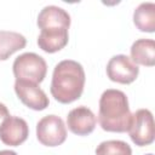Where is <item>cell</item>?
Instances as JSON below:
<instances>
[{"mask_svg":"<svg viewBox=\"0 0 155 155\" xmlns=\"http://www.w3.org/2000/svg\"><path fill=\"white\" fill-rule=\"evenodd\" d=\"M96 122L97 120L93 111L85 105L71 109L67 116L68 128L78 136H87L92 133L96 127Z\"/></svg>","mask_w":155,"mask_h":155,"instance_id":"9c48e42d","label":"cell"},{"mask_svg":"<svg viewBox=\"0 0 155 155\" xmlns=\"http://www.w3.org/2000/svg\"><path fill=\"white\" fill-rule=\"evenodd\" d=\"M29 127L24 119L19 116H8L0 126V140L10 147H18L27 140Z\"/></svg>","mask_w":155,"mask_h":155,"instance_id":"ba28073f","label":"cell"},{"mask_svg":"<svg viewBox=\"0 0 155 155\" xmlns=\"http://www.w3.org/2000/svg\"><path fill=\"white\" fill-rule=\"evenodd\" d=\"M12 70L16 80L29 81L38 85L44 81L46 76L47 64L41 56L34 52H25L15 59Z\"/></svg>","mask_w":155,"mask_h":155,"instance_id":"3957f363","label":"cell"},{"mask_svg":"<svg viewBox=\"0 0 155 155\" xmlns=\"http://www.w3.org/2000/svg\"><path fill=\"white\" fill-rule=\"evenodd\" d=\"M145 155H153V154H145Z\"/></svg>","mask_w":155,"mask_h":155,"instance_id":"ac0fdd59","label":"cell"},{"mask_svg":"<svg viewBox=\"0 0 155 155\" xmlns=\"http://www.w3.org/2000/svg\"><path fill=\"white\" fill-rule=\"evenodd\" d=\"M36 24L40 29H48V28L69 29L70 15L62 7H58L56 5H48L45 6L39 12Z\"/></svg>","mask_w":155,"mask_h":155,"instance_id":"30bf717a","label":"cell"},{"mask_svg":"<svg viewBox=\"0 0 155 155\" xmlns=\"http://www.w3.org/2000/svg\"><path fill=\"white\" fill-rule=\"evenodd\" d=\"M0 155H17V153L13 150H0Z\"/></svg>","mask_w":155,"mask_h":155,"instance_id":"e0dca14e","label":"cell"},{"mask_svg":"<svg viewBox=\"0 0 155 155\" xmlns=\"http://www.w3.org/2000/svg\"><path fill=\"white\" fill-rule=\"evenodd\" d=\"M36 138L46 147H58L67 139L64 121L57 115H46L36 124Z\"/></svg>","mask_w":155,"mask_h":155,"instance_id":"5b68a950","label":"cell"},{"mask_svg":"<svg viewBox=\"0 0 155 155\" xmlns=\"http://www.w3.org/2000/svg\"><path fill=\"white\" fill-rule=\"evenodd\" d=\"M133 23L140 31L154 33L155 30V4L142 2L133 12Z\"/></svg>","mask_w":155,"mask_h":155,"instance_id":"5bb4252c","label":"cell"},{"mask_svg":"<svg viewBox=\"0 0 155 155\" xmlns=\"http://www.w3.org/2000/svg\"><path fill=\"white\" fill-rule=\"evenodd\" d=\"M68 40H69L68 29L64 28L41 29L38 36V46L47 53H54L64 48L65 45L68 44Z\"/></svg>","mask_w":155,"mask_h":155,"instance_id":"8fae6325","label":"cell"},{"mask_svg":"<svg viewBox=\"0 0 155 155\" xmlns=\"http://www.w3.org/2000/svg\"><path fill=\"white\" fill-rule=\"evenodd\" d=\"M130 138L138 147H147L154 142L155 128L153 113L149 109H138L132 114L131 124L127 130Z\"/></svg>","mask_w":155,"mask_h":155,"instance_id":"277c9868","label":"cell"},{"mask_svg":"<svg viewBox=\"0 0 155 155\" xmlns=\"http://www.w3.org/2000/svg\"><path fill=\"white\" fill-rule=\"evenodd\" d=\"M96 155H132L131 147L124 140H104L96 148Z\"/></svg>","mask_w":155,"mask_h":155,"instance_id":"9a60e30c","label":"cell"},{"mask_svg":"<svg viewBox=\"0 0 155 155\" xmlns=\"http://www.w3.org/2000/svg\"><path fill=\"white\" fill-rule=\"evenodd\" d=\"M10 116V113H8V109L7 107L4 104V103H0V126L2 125V122Z\"/></svg>","mask_w":155,"mask_h":155,"instance_id":"2e32d148","label":"cell"},{"mask_svg":"<svg viewBox=\"0 0 155 155\" xmlns=\"http://www.w3.org/2000/svg\"><path fill=\"white\" fill-rule=\"evenodd\" d=\"M131 59L134 64L153 67L155 64V41L138 39L131 46Z\"/></svg>","mask_w":155,"mask_h":155,"instance_id":"7c38bea8","label":"cell"},{"mask_svg":"<svg viewBox=\"0 0 155 155\" xmlns=\"http://www.w3.org/2000/svg\"><path fill=\"white\" fill-rule=\"evenodd\" d=\"M139 74V68L132 62V59L126 54L113 56L107 64V75L108 78L119 84H131L133 82Z\"/></svg>","mask_w":155,"mask_h":155,"instance_id":"8992f818","label":"cell"},{"mask_svg":"<svg viewBox=\"0 0 155 155\" xmlns=\"http://www.w3.org/2000/svg\"><path fill=\"white\" fill-rule=\"evenodd\" d=\"M27 39L17 31L0 30V61H6L15 52L24 48Z\"/></svg>","mask_w":155,"mask_h":155,"instance_id":"4fadbf2b","label":"cell"},{"mask_svg":"<svg viewBox=\"0 0 155 155\" xmlns=\"http://www.w3.org/2000/svg\"><path fill=\"white\" fill-rule=\"evenodd\" d=\"M15 92L19 101L33 110H44L50 104L48 97L36 84L23 80H16Z\"/></svg>","mask_w":155,"mask_h":155,"instance_id":"52a82bcc","label":"cell"},{"mask_svg":"<svg viewBox=\"0 0 155 155\" xmlns=\"http://www.w3.org/2000/svg\"><path fill=\"white\" fill-rule=\"evenodd\" d=\"M85 80V70L82 65L76 61L64 59L53 69L50 87L51 94L62 104L71 103L81 97Z\"/></svg>","mask_w":155,"mask_h":155,"instance_id":"6da1fadb","label":"cell"},{"mask_svg":"<svg viewBox=\"0 0 155 155\" xmlns=\"http://www.w3.org/2000/svg\"><path fill=\"white\" fill-rule=\"evenodd\" d=\"M131 119L127 96L120 90H105L99 98L98 122L101 127L107 132H126Z\"/></svg>","mask_w":155,"mask_h":155,"instance_id":"7a4b0ae2","label":"cell"}]
</instances>
